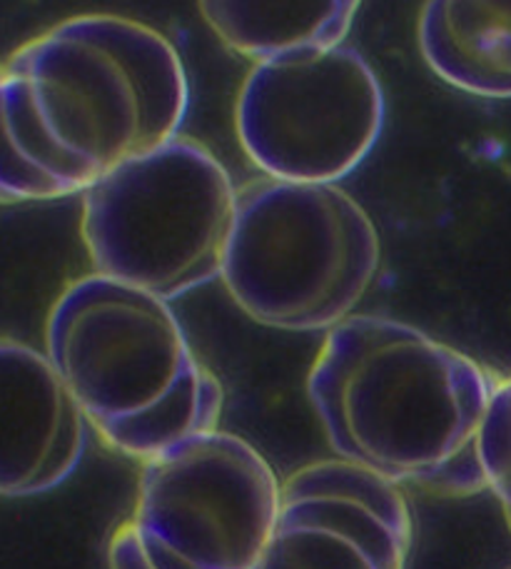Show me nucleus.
I'll use <instances>...</instances> for the list:
<instances>
[{
    "mask_svg": "<svg viewBox=\"0 0 511 569\" xmlns=\"http://www.w3.org/2000/svg\"><path fill=\"white\" fill-rule=\"evenodd\" d=\"M497 385L412 325L352 315L327 332L307 395L340 460L400 487L469 497L489 490L479 442Z\"/></svg>",
    "mask_w": 511,
    "mask_h": 569,
    "instance_id": "obj_1",
    "label": "nucleus"
},
{
    "mask_svg": "<svg viewBox=\"0 0 511 569\" xmlns=\"http://www.w3.org/2000/svg\"><path fill=\"white\" fill-rule=\"evenodd\" d=\"M46 352L100 440L140 465L220 427L222 382L158 295L98 272L76 280L48 315Z\"/></svg>",
    "mask_w": 511,
    "mask_h": 569,
    "instance_id": "obj_2",
    "label": "nucleus"
},
{
    "mask_svg": "<svg viewBox=\"0 0 511 569\" xmlns=\"http://www.w3.org/2000/svg\"><path fill=\"white\" fill-rule=\"evenodd\" d=\"M380 260L374 222L350 192L264 178L238 190L220 280L264 328L330 332L352 318Z\"/></svg>",
    "mask_w": 511,
    "mask_h": 569,
    "instance_id": "obj_3",
    "label": "nucleus"
},
{
    "mask_svg": "<svg viewBox=\"0 0 511 569\" xmlns=\"http://www.w3.org/2000/svg\"><path fill=\"white\" fill-rule=\"evenodd\" d=\"M80 198L98 276L168 302L220 280L238 188L208 148L178 136L120 162Z\"/></svg>",
    "mask_w": 511,
    "mask_h": 569,
    "instance_id": "obj_4",
    "label": "nucleus"
},
{
    "mask_svg": "<svg viewBox=\"0 0 511 569\" xmlns=\"http://www.w3.org/2000/svg\"><path fill=\"white\" fill-rule=\"evenodd\" d=\"M280 497L278 472L248 440L220 427L186 437L142 462L108 569H254Z\"/></svg>",
    "mask_w": 511,
    "mask_h": 569,
    "instance_id": "obj_5",
    "label": "nucleus"
},
{
    "mask_svg": "<svg viewBox=\"0 0 511 569\" xmlns=\"http://www.w3.org/2000/svg\"><path fill=\"white\" fill-rule=\"evenodd\" d=\"M384 116L372 66L337 46L254 63L240 88L234 128L264 178L337 186L370 158Z\"/></svg>",
    "mask_w": 511,
    "mask_h": 569,
    "instance_id": "obj_6",
    "label": "nucleus"
},
{
    "mask_svg": "<svg viewBox=\"0 0 511 569\" xmlns=\"http://www.w3.org/2000/svg\"><path fill=\"white\" fill-rule=\"evenodd\" d=\"M412 535L402 487L334 457L282 482L278 520L254 569H407Z\"/></svg>",
    "mask_w": 511,
    "mask_h": 569,
    "instance_id": "obj_7",
    "label": "nucleus"
},
{
    "mask_svg": "<svg viewBox=\"0 0 511 569\" xmlns=\"http://www.w3.org/2000/svg\"><path fill=\"white\" fill-rule=\"evenodd\" d=\"M88 427L48 352L0 338V497L63 485L83 460Z\"/></svg>",
    "mask_w": 511,
    "mask_h": 569,
    "instance_id": "obj_8",
    "label": "nucleus"
},
{
    "mask_svg": "<svg viewBox=\"0 0 511 569\" xmlns=\"http://www.w3.org/2000/svg\"><path fill=\"white\" fill-rule=\"evenodd\" d=\"M419 50L462 93L511 98V0H427Z\"/></svg>",
    "mask_w": 511,
    "mask_h": 569,
    "instance_id": "obj_9",
    "label": "nucleus"
},
{
    "mask_svg": "<svg viewBox=\"0 0 511 569\" xmlns=\"http://www.w3.org/2000/svg\"><path fill=\"white\" fill-rule=\"evenodd\" d=\"M362 0H198L232 53L262 63L342 46Z\"/></svg>",
    "mask_w": 511,
    "mask_h": 569,
    "instance_id": "obj_10",
    "label": "nucleus"
}]
</instances>
